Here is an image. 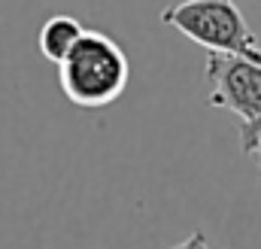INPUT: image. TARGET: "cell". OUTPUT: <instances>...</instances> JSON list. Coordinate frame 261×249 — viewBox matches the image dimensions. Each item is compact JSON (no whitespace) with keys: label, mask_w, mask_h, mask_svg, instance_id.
<instances>
[{"label":"cell","mask_w":261,"mask_h":249,"mask_svg":"<svg viewBox=\"0 0 261 249\" xmlns=\"http://www.w3.org/2000/svg\"><path fill=\"white\" fill-rule=\"evenodd\" d=\"M128 79L130 64L122 46L113 37L88 28L70 49V55L58 64V82L64 97L82 110H100L116 104L125 94Z\"/></svg>","instance_id":"obj_1"},{"label":"cell","mask_w":261,"mask_h":249,"mask_svg":"<svg viewBox=\"0 0 261 249\" xmlns=\"http://www.w3.org/2000/svg\"><path fill=\"white\" fill-rule=\"evenodd\" d=\"M161 21L206 52L261 61V43L234 0H173L161 9Z\"/></svg>","instance_id":"obj_2"},{"label":"cell","mask_w":261,"mask_h":249,"mask_svg":"<svg viewBox=\"0 0 261 249\" xmlns=\"http://www.w3.org/2000/svg\"><path fill=\"white\" fill-rule=\"evenodd\" d=\"M203 79L210 85V107L234 113L240 119V134L261 124V61L210 52Z\"/></svg>","instance_id":"obj_3"},{"label":"cell","mask_w":261,"mask_h":249,"mask_svg":"<svg viewBox=\"0 0 261 249\" xmlns=\"http://www.w3.org/2000/svg\"><path fill=\"white\" fill-rule=\"evenodd\" d=\"M82 34H85V28H82L79 18H73V15H52V18L43 21L37 43H40V52H43L46 61L61 64L70 55V49L79 43Z\"/></svg>","instance_id":"obj_4"},{"label":"cell","mask_w":261,"mask_h":249,"mask_svg":"<svg viewBox=\"0 0 261 249\" xmlns=\"http://www.w3.org/2000/svg\"><path fill=\"white\" fill-rule=\"evenodd\" d=\"M240 146H243V152L258 158V167H261V124L252 128V131H246V134H240Z\"/></svg>","instance_id":"obj_5"},{"label":"cell","mask_w":261,"mask_h":249,"mask_svg":"<svg viewBox=\"0 0 261 249\" xmlns=\"http://www.w3.org/2000/svg\"><path fill=\"white\" fill-rule=\"evenodd\" d=\"M170 249H213V246H210V240H206L203 231H195V234H189L182 243H176V246H170Z\"/></svg>","instance_id":"obj_6"}]
</instances>
